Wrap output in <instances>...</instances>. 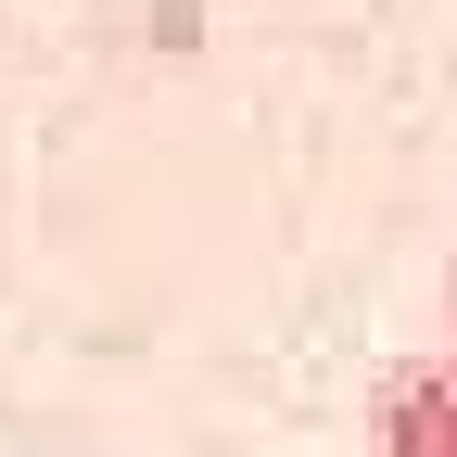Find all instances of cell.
<instances>
[{"instance_id":"cell-1","label":"cell","mask_w":457,"mask_h":457,"mask_svg":"<svg viewBox=\"0 0 457 457\" xmlns=\"http://www.w3.org/2000/svg\"><path fill=\"white\" fill-rule=\"evenodd\" d=\"M369 457H457V356H394L369 381Z\"/></svg>"},{"instance_id":"cell-2","label":"cell","mask_w":457,"mask_h":457,"mask_svg":"<svg viewBox=\"0 0 457 457\" xmlns=\"http://www.w3.org/2000/svg\"><path fill=\"white\" fill-rule=\"evenodd\" d=\"M445 318H457V293H445ZM445 356H457V343H445Z\"/></svg>"}]
</instances>
